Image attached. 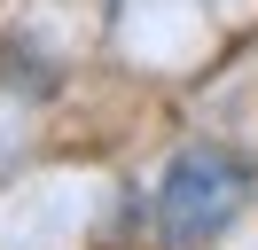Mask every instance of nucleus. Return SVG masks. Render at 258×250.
<instances>
[{
  "label": "nucleus",
  "mask_w": 258,
  "mask_h": 250,
  "mask_svg": "<svg viewBox=\"0 0 258 250\" xmlns=\"http://www.w3.org/2000/svg\"><path fill=\"white\" fill-rule=\"evenodd\" d=\"M250 203V164L219 141H188L157 180V242L164 250H211L235 211Z\"/></svg>",
  "instance_id": "1"
}]
</instances>
